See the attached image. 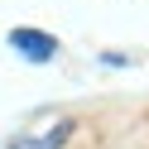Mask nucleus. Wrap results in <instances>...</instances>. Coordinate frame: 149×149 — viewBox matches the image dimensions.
Returning <instances> with one entry per match:
<instances>
[{
	"label": "nucleus",
	"instance_id": "obj_2",
	"mask_svg": "<svg viewBox=\"0 0 149 149\" xmlns=\"http://www.w3.org/2000/svg\"><path fill=\"white\" fill-rule=\"evenodd\" d=\"M72 130H77L72 120H58V125H48L43 135H19V139H10L5 149H63V144L72 139Z\"/></svg>",
	"mask_w": 149,
	"mask_h": 149
},
{
	"label": "nucleus",
	"instance_id": "obj_1",
	"mask_svg": "<svg viewBox=\"0 0 149 149\" xmlns=\"http://www.w3.org/2000/svg\"><path fill=\"white\" fill-rule=\"evenodd\" d=\"M5 43H10L24 63H53L58 58V39H53L48 29H34V24H15V29L5 34Z\"/></svg>",
	"mask_w": 149,
	"mask_h": 149
}]
</instances>
